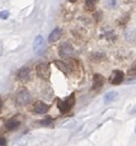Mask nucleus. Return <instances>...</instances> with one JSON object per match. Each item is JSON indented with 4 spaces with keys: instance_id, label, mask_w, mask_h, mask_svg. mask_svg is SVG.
Wrapping results in <instances>:
<instances>
[{
    "instance_id": "nucleus-1",
    "label": "nucleus",
    "mask_w": 136,
    "mask_h": 146,
    "mask_svg": "<svg viewBox=\"0 0 136 146\" xmlns=\"http://www.w3.org/2000/svg\"><path fill=\"white\" fill-rule=\"evenodd\" d=\"M30 101H31V95L26 88H22V90H20L17 92V95H16V103L18 106H26Z\"/></svg>"
},
{
    "instance_id": "nucleus-2",
    "label": "nucleus",
    "mask_w": 136,
    "mask_h": 146,
    "mask_svg": "<svg viewBox=\"0 0 136 146\" xmlns=\"http://www.w3.org/2000/svg\"><path fill=\"white\" fill-rule=\"evenodd\" d=\"M74 102H75L74 95H71V96L67 97L66 100L59 101V102H58V107H59V109H60V112H63V113H67L71 108H73Z\"/></svg>"
},
{
    "instance_id": "nucleus-3",
    "label": "nucleus",
    "mask_w": 136,
    "mask_h": 146,
    "mask_svg": "<svg viewBox=\"0 0 136 146\" xmlns=\"http://www.w3.org/2000/svg\"><path fill=\"white\" fill-rule=\"evenodd\" d=\"M37 75L39 78L44 79V80H49L50 78V66L47 63H41L37 65Z\"/></svg>"
},
{
    "instance_id": "nucleus-4",
    "label": "nucleus",
    "mask_w": 136,
    "mask_h": 146,
    "mask_svg": "<svg viewBox=\"0 0 136 146\" xmlns=\"http://www.w3.org/2000/svg\"><path fill=\"white\" fill-rule=\"evenodd\" d=\"M33 50H34L37 54L43 53V50H44V39H43L42 36H37V37L34 38V42H33Z\"/></svg>"
},
{
    "instance_id": "nucleus-5",
    "label": "nucleus",
    "mask_w": 136,
    "mask_h": 146,
    "mask_svg": "<svg viewBox=\"0 0 136 146\" xmlns=\"http://www.w3.org/2000/svg\"><path fill=\"white\" fill-rule=\"evenodd\" d=\"M123 80H124V72L121 70H114L112 72L110 79H109L112 85H119V84H121Z\"/></svg>"
},
{
    "instance_id": "nucleus-6",
    "label": "nucleus",
    "mask_w": 136,
    "mask_h": 146,
    "mask_svg": "<svg viewBox=\"0 0 136 146\" xmlns=\"http://www.w3.org/2000/svg\"><path fill=\"white\" fill-rule=\"evenodd\" d=\"M73 53H74V48L71 47L69 43H64V44H61V47L59 48V54L64 56V58H67V56L73 55Z\"/></svg>"
},
{
    "instance_id": "nucleus-7",
    "label": "nucleus",
    "mask_w": 136,
    "mask_h": 146,
    "mask_svg": "<svg viewBox=\"0 0 136 146\" xmlns=\"http://www.w3.org/2000/svg\"><path fill=\"white\" fill-rule=\"evenodd\" d=\"M48 109H49V106L46 104L44 102H36L34 103V107H33V112L37 113V114H44V113L48 112Z\"/></svg>"
},
{
    "instance_id": "nucleus-8",
    "label": "nucleus",
    "mask_w": 136,
    "mask_h": 146,
    "mask_svg": "<svg viewBox=\"0 0 136 146\" xmlns=\"http://www.w3.org/2000/svg\"><path fill=\"white\" fill-rule=\"evenodd\" d=\"M17 79L22 82H26L30 79V69L28 68H22L21 70L17 72Z\"/></svg>"
},
{
    "instance_id": "nucleus-9",
    "label": "nucleus",
    "mask_w": 136,
    "mask_h": 146,
    "mask_svg": "<svg viewBox=\"0 0 136 146\" xmlns=\"http://www.w3.org/2000/svg\"><path fill=\"white\" fill-rule=\"evenodd\" d=\"M103 82H104V78H103L102 75H99V74H96L93 76V88L94 90H97V88L99 87H102L103 86Z\"/></svg>"
},
{
    "instance_id": "nucleus-10",
    "label": "nucleus",
    "mask_w": 136,
    "mask_h": 146,
    "mask_svg": "<svg viewBox=\"0 0 136 146\" xmlns=\"http://www.w3.org/2000/svg\"><path fill=\"white\" fill-rule=\"evenodd\" d=\"M60 36H61V28L57 27V28H55V30L50 33V36H49V42L53 43V42H55V40H58L59 38H60Z\"/></svg>"
},
{
    "instance_id": "nucleus-11",
    "label": "nucleus",
    "mask_w": 136,
    "mask_h": 146,
    "mask_svg": "<svg viewBox=\"0 0 136 146\" xmlns=\"http://www.w3.org/2000/svg\"><path fill=\"white\" fill-rule=\"evenodd\" d=\"M117 97H118V92H115V91L107 92L106 95L103 96V101H104V103H110L112 101H114Z\"/></svg>"
},
{
    "instance_id": "nucleus-12",
    "label": "nucleus",
    "mask_w": 136,
    "mask_h": 146,
    "mask_svg": "<svg viewBox=\"0 0 136 146\" xmlns=\"http://www.w3.org/2000/svg\"><path fill=\"white\" fill-rule=\"evenodd\" d=\"M54 64L57 65V68L59 69V70H61L64 74H69L70 70H69V68H67V65L64 62H61V60H55Z\"/></svg>"
},
{
    "instance_id": "nucleus-13",
    "label": "nucleus",
    "mask_w": 136,
    "mask_h": 146,
    "mask_svg": "<svg viewBox=\"0 0 136 146\" xmlns=\"http://www.w3.org/2000/svg\"><path fill=\"white\" fill-rule=\"evenodd\" d=\"M18 125H20V121L18 120H16V119H10L9 121H6V124H5V128L7 129V130H14V129L16 128H18Z\"/></svg>"
},
{
    "instance_id": "nucleus-14",
    "label": "nucleus",
    "mask_w": 136,
    "mask_h": 146,
    "mask_svg": "<svg viewBox=\"0 0 136 146\" xmlns=\"http://www.w3.org/2000/svg\"><path fill=\"white\" fill-rule=\"evenodd\" d=\"M96 5H97V0H86V7L88 10H94Z\"/></svg>"
},
{
    "instance_id": "nucleus-15",
    "label": "nucleus",
    "mask_w": 136,
    "mask_h": 146,
    "mask_svg": "<svg viewBox=\"0 0 136 146\" xmlns=\"http://www.w3.org/2000/svg\"><path fill=\"white\" fill-rule=\"evenodd\" d=\"M39 124L43 125V127H49V125L53 124V120H51L50 118H47V119H44V120L39 121Z\"/></svg>"
},
{
    "instance_id": "nucleus-16",
    "label": "nucleus",
    "mask_w": 136,
    "mask_h": 146,
    "mask_svg": "<svg viewBox=\"0 0 136 146\" xmlns=\"http://www.w3.org/2000/svg\"><path fill=\"white\" fill-rule=\"evenodd\" d=\"M26 143H27V137H25V139H23V137H21V139L17 140V141H16V143L14 144V146H25Z\"/></svg>"
},
{
    "instance_id": "nucleus-17",
    "label": "nucleus",
    "mask_w": 136,
    "mask_h": 146,
    "mask_svg": "<svg viewBox=\"0 0 136 146\" xmlns=\"http://www.w3.org/2000/svg\"><path fill=\"white\" fill-rule=\"evenodd\" d=\"M7 17H9V11H1V13H0V19L6 20Z\"/></svg>"
},
{
    "instance_id": "nucleus-18",
    "label": "nucleus",
    "mask_w": 136,
    "mask_h": 146,
    "mask_svg": "<svg viewBox=\"0 0 136 146\" xmlns=\"http://www.w3.org/2000/svg\"><path fill=\"white\" fill-rule=\"evenodd\" d=\"M0 146H6V140L4 137H0Z\"/></svg>"
},
{
    "instance_id": "nucleus-19",
    "label": "nucleus",
    "mask_w": 136,
    "mask_h": 146,
    "mask_svg": "<svg viewBox=\"0 0 136 146\" xmlns=\"http://www.w3.org/2000/svg\"><path fill=\"white\" fill-rule=\"evenodd\" d=\"M3 53V46H1V42H0V55Z\"/></svg>"
},
{
    "instance_id": "nucleus-20",
    "label": "nucleus",
    "mask_w": 136,
    "mask_h": 146,
    "mask_svg": "<svg viewBox=\"0 0 136 146\" xmlns=\"http://www.w3.org/2000/svg\"><path fill=\"white\" fill-rule=\"evenodd\" d=\"M1 107H3V104H1V102H0V112H1Z\"/></svg>"
},
{
    "instance_id": "nucleus-21",
    "label": "nucleus",
    "mask_w": 136,
    "mask_h": 146,
    "mask_svg": "<svg viewBox=\"0 0 136 146\" xmlns=\"http://www.w3.org/2000/svg\"><path fill=\"white\" fill-rule=\"evenodd\" d=\"M69 1H75V0H69Z\"/></svg>"
}]
</instances>
